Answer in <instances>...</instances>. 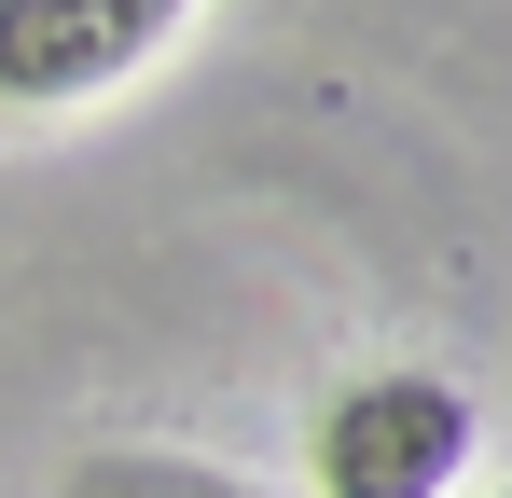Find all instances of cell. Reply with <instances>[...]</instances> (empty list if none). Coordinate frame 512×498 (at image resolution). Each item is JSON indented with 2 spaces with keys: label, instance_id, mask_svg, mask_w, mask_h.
Returning a JSON list of instances; mask_svg holds the SVG:
<instances>
[{
  "label": "cell",
  "instance_id": "obj_1",
  "mask_svg": "<svg viewBox=\"0 0 512 498\" xmlns=\"http://www.w3.org/2000/svg\"><path fill=\"white\" fill-rule=\"evenodd\" d=\"M305 471H319V498H457V471H471V388H443V374H360V388L319 402Z\"/></svg>",
  "mask_w": 512,
  "mask_h": 498
},
{
  "label": "cell",
  "instance_id": "obj_2",
  "mask_svg": "<svg viewBox=\"0 0 512 498\" xmlns=\"http://www.w3.org/2000/svg\"><path fill=\"white\" fill-rule=\"evenodd\" d=\"M180 14H194V0H0V125L125 83Z\"/></svg>",
  "mask_w": 512,
  "mask_h": 498
},
{
  "label": "cell",
  "instance_id": "obj_3",
  "mask_svg": "<svg viewBox=\"0 0 512 498\" xmlns=\"http://www.w3.org/2000/svg\"><path fill=\"white\" fill-rule=\"evenodd\" d=\"M56 498H263V485L208 471V457H167V443H97V457H70Z\"/></svg>",
  "mask_w": 512,
  "mask_h": 498
},
{
  "label": "cell",
  "instance_id": "obj_4",
  "mask_svg": "<svg viewBox=\"0 0 512 498\" xmlns=\"http://www.w3.org/2000/svg\"><path fill=\"white\" fill-rule=\"evenodd\" d=\"M485 498H512V485H485Z\"/></svg>",
  "mask_w": 512,
  "mask_h": 498
}]
</instances>
